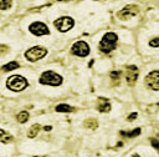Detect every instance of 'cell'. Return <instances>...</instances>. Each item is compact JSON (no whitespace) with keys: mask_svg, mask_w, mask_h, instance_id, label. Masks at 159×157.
I'll list each match as a JSON object with an SVG mask.
<instances>
[{"mask_svg":"<svg viewBox=\"0 0 159 157\" xmlns=\"http://www.w3.org/2000/svg\"><path fill=\"white\" fill-rule=\"evenodd\" d=\"M46 54H47L46 47H43V46H34V47L29 49V50L25 52V57H26L29 61L35 62V61H37V60L45 57Z\"/></svg>","mask_w":159,"mask_h":157,"instance_id":"cell-4","label":"cell"},{"mask_svg":"<svg viewBox=\"0 0 159 157\" xmlns=\"http://www.w3.org/2000/svg\"><path fill=\"white\" fill-rule=\"evenodd\" d=\"M117 41H118V36L114 32H107L103 35V37L99 41V50L104 54H108L116 49Z\"/></svg>","mask_w":159,"mask_h":157,"instance_id":"cell-1","label":"cell"},{"mask_svg":"<svg viewBox=\"0 0 159 157\" xmlns=\"http://www.w3.org/2000/svg\"><path fill=\"white\" fill-rule=\"evenodd\" d=\"M138 12H139V7H138L137 5H132V4H130V5L124 6L122 10H119V11L117 12V16H118L120 20H128V19L135 16Z\"/></svg>","mask_w":159,"mask_h":157,"instance_id":"cell-7","label":"cell"},{"mask_svg":"<svg viewBox=\"0 0 159 157\" xmlns=\"http://www.w3.org/2000/svg\"><path fill=\"white\" fill-rule=\"evenodd\" d=\"M145 85L154 90V91H159V71L155 70V71H152L147 75L145 77Z\"/></svg>","mask_w":159,"mask_h":157,"instance_id":"cell-9","label":"cell"},{"mask_svg":"<svg viewBox=\"0 0 159 157\" xmlns=\"http://www.w3.org/2000/svg\"><path fill=\"white\" fill-rule=\"evenodd\" d=\"M41 130V126L39 125V123H35V125H32L31 127H30V130H29V132H27V137L29 138H34L37 133H39V131Z\"/></svg>","mask_w":159,"mask_h":157,"instance_id":"cell-15","label":"cell"},{"mask_svg":"<svg viewBox=\"0 0 159 157\" xmlns=\"http://www.w3.org/2000/svg\"><path fill=\"white\" fill-rule=\"evenodd\" d=\"M71 52L76 56H80V57H86L88 54H89V46L87 42L84 41H76L72 47H71Z\"/></svg>","mask_w":159,"mask_h":157,"instance_id":"cell-6","label":"cell"},{"mask_svg":"<svg viewBox=\"0 0 159 157\" xmlns=\"http://www.w3.org/2000/svg\"><path fill=\"white\" fill-rule=\"evenodd\" d=\"M138 78V67L134 65H129L125 69V80L129 86H133Z\"/></svg>","mask_w":159,"mask_h":157,"instance_id":"cell-10","label":"cell"},{"mask_svg":"<svg viewBox=\"0 0 159 157\" xmlns=\"http://www.w3.org/2000/svg\"><path fill=\"white\" fill-rule=\"evenodd\" d=\"M83 126H84L86 128H97L98 122H97L96 118H88V120H86V121L83 122Z\"/></svg>","mask_w":159,"mask_h":157,"instance_id":"cell-17","label":"cell"},{"mask_svg":"<svg viewBox=\"0 0 159 157\" xmlns=\"http://www.w3.org/2000/svg\"><path fill=\"white\" fill-rule=\"evenodd\" d=\"M132 157H140V156H139V155H137V153H135V155H133V156H132Z\"/></svg>","mask_w":159,"mask_h":157,"instance_id":"cell-25","label":"cell"},{"mask_svg":"<svg viewBox=\"0 0 159 157\" xmlns=\"http://www.w3.org/2000/svg\"><path fill=\"white\" fill-rule=\"evenodd\" d=\"M149 46L152 47H159V37H154L149 41Z\"/></svg>","mask_w":159,"mask_h":157,"instance_id":"cell-21","label":"cell"},{"mask_svg":"<svg viewBox=\"0 0 159 157\" xmlns=\"http://www.w3.org/2000/svg\"><path fill=\"white\" fill-rule=\"evenodd\" d=\"M35 157H45V156H35Z\"/></svg>","mask_w":159,"mask_h":157,"instance_id":"cell-27","label":"cell"},{"mask_svg":"<svg viewBox=\"0 0 159 157\" xmlns=\"http://www.w3.org/2000/svg\"><path fill=\"white\" fill-rule=\"evenodd\" d=\"M55 110H56L57 112H73V111H75V108H73L72 106L66 105V103H60V105H57Z\"/></svg>","mask_w":159,"mask_h":157,"instance_id":"cell-14","label":"cell"},{"mask_svg":"<svg viewBox=\"0 0 159 157\" xmlns=\"http://www.w3.org/2000/svg\"><path fill=\"white\" fill-rule=\"evenodd\" d=\"M11 7V0H1L0 1V9L1 10H6Z\"/></svg>","mask_w":159,"mask_h":157,"instance_id":"cell-19","label":"cell"},{"mask_svg":"<svg viewBox=\"0 0 159 157\" xmlns=\"http://www.w3.org/2000/svg\"><path fill=\"white\" fill-rule=\"evenodd\" d=\"M119 133H120V136H123V137L133 138V137H137V136L140 135V128H134L133 131H120Z\"/></svg>","mask_w":159,"mask_h":157,"instance_id":"cell-12","label":"cell"},{"mask_svg":"<svg viewBox=\"0 0 159 157\" xmlns=\"http://www.w3.org/2000/svg\"><path fill=\"white\" fill-rule=\"evenodd\" d=\"M57 1H70V0H57Z\"/></svg>","mask_w":159,"mask_h":157,"instance_id":"cell-26","label":"cell"},{"mask_svg":"<svg viewBox=\"0 0 159 157\" xmlns=\"http://www.w3.org/2000/svg\"><path fill=\"white\" fill-rule=\"evenodd\" d=\"M97 110L99 112H109L111 111V102L108 101V98L99 97L97 101Z\"/></svg>","mask_w":159,"mask_h":157,"instance_id":"cell-11","label":"cell"},{"mask_svg":"<svg viewBox=\"0 0 159 157\" xmlns=\"http://www.w3.org/2000/svg\"><path fill=\"white\" fill-rule=\"evenodd\" d=\"M135 117H137V113L134 112V113H132V115L128 116V121H133V120H135Z\"/></svg>","mask_w":159,"mask_h":157,"instance_id":"cell-23","label":"cell"},{"mask_svg":"<svg viewBox=\"0 0 159 157\" xmlns=\"http://www.w3.org/2000/svg\"><path fill=\"white\" fill-rule=\"evenodd\" d=\"M12 141V136L10 133H7L6 131H4L2 128H0V142L2 143H9Z\"/></svg>","mask_w":159,"mask_h":157,"instance_id":"cell-13","label":"cell"},{"mask_svg":"<svg viewBox=\"0 0 159 157\" xmlns=\"http://www.w3.org/2000/svg\"><path fill=\"white\" fill-rule=\"evenodd\" d=\"M40 83L42 85H50V86H60L62 83V76L53 71H45L40 76Z\"/></svg>","mask_w":159,"mask_h":157,"instance_id":"cell-3","label":"cell"},{"mask_svg":"<svg viewBox=\"0 0 159 157\" xmlns=\"http://www.w3.org/2000/svg\"><path fill=\"white\" fill-rule=\"evenodd\" d=\"M150 143H152V146L159 152V140H158V138H152V140H150Z\"/></svg>","mask_w":159,"mask_h":157,"instance_id":"cell-22","label":"cell"},{"mask_svg":"<svg viewBox=\"0 0 159 157\" xmlns=\"http://www.w3.org/2000/svg\"><path fill=\"white\" fill-rule=\"evenodd\" d=\"M19 66H20V65H19V62H17V61H11V62H9V64L4 65V66L1 67V70H2V71H12V70L17 69Z\"/></svg>","mask_w":159,"mask_h":157,"instance_id":"cell-16","label":"cell"},{"mask_svg":"<svg viewBox=\"0 0 159 157\" xmlns=\"http://www.w3.org/2000/svg\"><path fill=\"white\" fill-rule=\"evenodd\" d=\"M51 128H52L51 126H45V127H43V130H45V131H50Z\"/></svg>","mask_w":159,"mask_h":157,"instance_id":"cell-24","label":"cell"},{"mask_svg":"<svg viewBox=\"0 0 159 157\" xmlns=\"http://www.w3.org/2000/svg\"><path fill=\"white\" fill-rule=\"evenodd\" d=\"M53 25H55V27H56L58 31L66 32V31H68L70 29L73 27L75 20H73L72 17H70V16H61V17H58V19H56V20L53 21Z\"/></svg>","mask_w":159,"mask_h":157,"instance_id":"cell-5","label":"cell"},{"mask_svg":"<svg viewBox=\"0 0 159 157\" xmlns=\"http://www.w3.org/2000/svg\"><path fill=\"white\" fill-rule=\"evenodd\" d=\"M16 120H17V122H20V123H25V122L29 120V112H27V111H21L20 113H17Z\"/></svg>","mask_w":159,"mask_h":157,"instance_id":"cell-18","label":"cell"},{"mask_svg":"<svg viewBox=\"0 0 159 157\" xmlns=\"http://www.w3.org/2000/svg\"><path fill=\"white\" fill-rule=\"evenodd\" d=\"M29 30L31 34L36 35V36H42V35H48L50 34V30L47 27L46 24L41 22V21H35L32 22L30 26H29Z\"/></svg>","mask_w":159,"mask_h":157,"instance_id":"cell-8","label":"cell"},{"mask_svg":"<svg viewBox=\"0 0 159 157\" xmlns=\"http://www.w3.org/2000/svg\"><path fill=\"white\" fill-rule=\"evenodd\" d=\"M111 77L114 81V83H118L119 78H120V71H112L111 72Z\"/></svg>","mask_w":159,"mask_h":157,"instance_id":"cell-20","label":"cell"},{"mask_svg":"<svg viewBox=\"0 0 159 157\" xmlns=\"http://www.w3.org/2000/svg\"><path fill=\"white\" fill-rule=\"evenodd\" d=\"M27 80L21 75H12L6 80V87L11 91H22L27 87Z\"/></svg>","mask_w":159,"mask_h":157,"instance_id":"cell-2","label":"cell"}]
</instances>
